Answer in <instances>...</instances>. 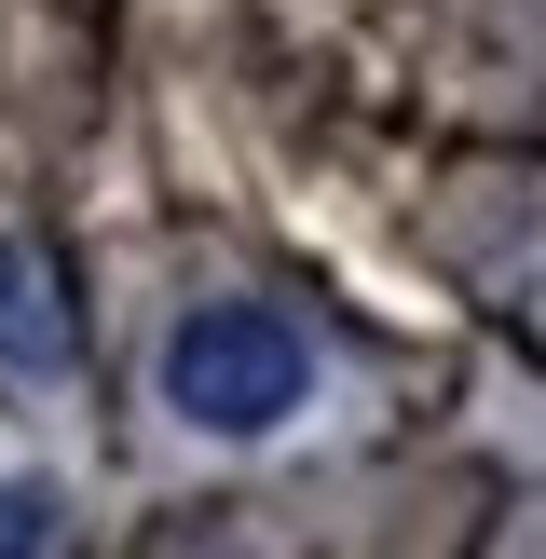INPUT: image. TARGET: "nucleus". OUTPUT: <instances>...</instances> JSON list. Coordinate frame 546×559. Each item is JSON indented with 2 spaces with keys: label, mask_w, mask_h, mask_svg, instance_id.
<instances>
[{
  "label": "nucleus",
  "mask_w": 546,
  "mask_h": 559,
  "mask_svg": "<svg viewBox=\"0 0 546 559\" xmlns=\"http://www.w3.org/2000/svg\"><path fill=\"white\" fill-rule=\"evenodd\" d=\"M164 396L205 437H273L314 396V342H300L273 300H205V314H178V342H164Z\"/></svg>",
  "instance_id": "obj_1"
},
{
  "label": "nucleus",
  "mask_w": 546,
  "mask_h": 559,
  "mask_svg": "<svg viewBox=\"0 0 546 559\" xmlns=\"http://www.w3.org/2000/svg\"><path fill=\"white\" fill-rule=\"evenodd\" d=\"M0 369L14 382H69L82 369V314H69V273H55L41 233H0Z\"/></svg>",
  "instance_id": "obj_2"
},
{
  "label": "nucleus",
  "mask_w": 546,
  "mask_h": 559,
  "mask_svg": "<svg viewBox=\"0 0 546 559\" xmlns=\"http://www.w3.org/2000/svg\"><path fill=\"white\" fill-rule=\"evenodd\" d=\"M41 519H55L41 491H14V478H0V559H41Z\"/></svg>",
  "instance_id": "obj_3"
}]
</instances>
